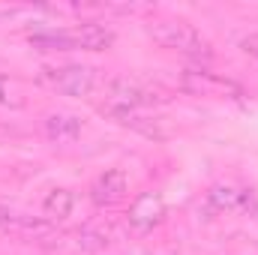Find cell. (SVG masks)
<instances>
[{
  "label": "cell",
  "instance_id": "obj_1",
  "mask_svg": "<svg viewBox=\"0 0 258 255\" xmlns=\"http://www.w3.org/2000/svg\"><path fill=\"white\" fill-rule=\"evenodd\" d=\"M147 33L153 36L156 45L177 51L183 57H192V60H207L213 54L207 39H201V33L183 18H156L147 24Z\"/></svg>",
  "mask_w": 258,
  "mask_h": 255
},
{
  "label": "cell",
  "instance_id": "obj_2",
  "mask_svg": "<svg viewBox=\"0 0 258 255\" xmlns=\"http://www.w3.org/2000/svg\"><path fill=\"white\" fill-rule=\"evenodd\" d=\"M180 90L189 96H207V99H240L243 87L234 78L216 75L204 66H189L180 72Z\"/></svg>",
  "mask_w": 258,
  "mask_h": 255
},
{
  "label": "cell",
  "instance_id": "obj_3",
  "mask_svg": "<svg viewBox=\"0 0 258 255\" xmlns=\"http://www.w3.org/2000/svg\"><path fill=\"white\" fill-rule=\"evenodd\" d=\"M156 96L150 90H144L141 84L129 81V78H111L105 84V102H102V111H108L111 117L123 120L129 114H138L141 108L153 105Z\"/></svg>",
  "mask_w": 258,
  "mask_h": 255
},
{
  "label": "cell",
  "instance_id": "obj_4",
  "mask_svg": "<svg viewBox=\"0 0 258 255\" xmlns=\"http://www.w3.org/2000/svg\"><path fill=\"white\" fill-rule=\"evenodd\" d=\"M39 81L45 87H51L54 93L63 96H90L96 87V69L81 63H69V66H42L39 69Z\"/></svg>",
  "mask_w": 258,
  "mask_h": 255
},
{
  "label": "cell",
  "instance_id": "obj_5",
  "mask_svg": "<svg viewBox=\"0 0 258 255\" xmlns=\"http://www.w3.org/2000/svg\"><path fill=\"white\" fill-rule=\"evenodd\" d=\"M162 219H165V201H162L159 192L147 189V192H138V195L132 198L129 213H126V222L138 231V234L153 231Z\"/></svg>",
  "mask_w": 258,
  "mask_h": 255
},
{
  "label": "cell",
  "instance_id": "obj_6",
  "mask_svg": "<svg viewBox=\"0 0 258 255\" xmlns=\"http://www.w3.org/2000/svg\"><path fill=\"white\" fill-rule=\"evenodd\" d=\"M126 195H129V177L120 168L102 171V174L93 180V186H90V198H93L96 207H114V204H120Z\"/></svg>",
  "mask_w": 258,
  "mask_h": 255
},
{
  "label": "cell",
  "instance_id": "obj_7",
  "mask_svg": "<svg viewBox=\"0 0 258 255\" xmlns=\"http://www.w3.org/2000/svg\"><path fill=\"white\" fill-rule=\"evenodd\" d=\"M210 204L219 210V213H255L258 201L249 189H240V186H231V183H219L210 189Z\"/></svg>",
  "mask_w": 258,
  "mask_h": 255
},
{
  "label": "cell",
  "instance_id": "obj_8",
  "mask_svg": "<svg viewBox=\"0 0 258 255\" xmlns=\"http://www.w3.org/2000/svg\"><path fill=\"white\" fill-rule=\"evenodd\" d=\"M69 33V45L72 48H84V51H105L114 45V33L105 27V24H96V21H84V24H75Z\"/></svg>",
  "mask_w": 258,
  "mask_h": 255
},
{
  "label": "cell",
  "instance_id": "obj_9",
  "mask_svg": "<svg viewBox=\"0 0 258 255\" xmlns=\"http://www.w3.org/2000/svg\"><path fill=\"white\" fill-rule=\"evenodd\" d=\"M48 222H36L30 216H18L6 207H0V237H9V234H21V237H39V234H48Z\"/></svg>",
  "mask_w": 258,
  "mask_h": 255
},
{
  "label": "cell",
  "instance_id": "obj_10",
  "mask_svg": "<svg viewBox=\"0 0 258 255\" xmlns=\"http://www.w3.org/2000/svg\"><path fill=\"white\" fill-rule=\"evenodd\" d=\"M45 132L51 141L57 144H69L81 135V117L75 114H48L45 117Z\"/></svg>",
  "mask_w": 258,
  "mask_h": 255
},
{
  "label": "cell",
  "instance_id": "obj_11",
  "mask_svg": "<svg viewBox=\"0 0 258 255\" xmlns=\"http://www.w3.org/2000/svg\"><path fill=\"white\" fill-rule=\"evenodd\" d=\"M72 204H75V198H72L69 189H51L45 195V201H42V210H45L48 219L60 222V219H66L72 213Z\"/></svg>",
  "mask_w": 258,
  "mask_h": 255
},
{
  "label": "cell",
  "instance_id": "obj_12",
  "mask_svg": "<svg viewBox=\"0 0 258 255\" xmlns=\"http://www.w3.org/2000/svg\"><path fill=\"white\" fill-rule=\"evenodd\" d=\"M30 45H36L42 51H72L66 30H33L30 33Z\"/></svg>",
  "mask_w": 258,
  "mask_h": 255
},
{
  "label": "cell",
  "instance_id": "obj_13",
  "mask_svg": "<svg viewBox=\"0 0 258 255\" xmlns=\"http://www.w3.org/2000/svg\"><path fill=\"white\" fill-rule=\"evenodd\" d=\"M0 105H6V108H21L24 105V87L6 72H0Z\"/></svg>",
  "mask_w": 258,
  "mask_h": 255
},
{
  "label": "cell",
  "instance_id": "obj_14",
  "mask_svg": "<svg viewBox=\"0 0 258 255\" xmlns=\"http://www.w3.org/2000/svg\"><path fill=\"white\" fill-rule=\"evenodd\" d=\"M240 48H243L246 54L258 57V33H249V36H243V39H240Z\"/></svg>",
  "mask_w": 258,
  "mask_h": 255
}]
</instances>
